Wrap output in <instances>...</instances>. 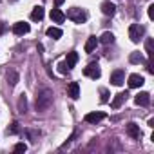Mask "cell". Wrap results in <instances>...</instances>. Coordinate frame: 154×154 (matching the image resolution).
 <instances>
[{"label": "cell", "mask_w": 154, "mask_h": 154, "mask_svg": "<svg viewBox=\"0 0 154 154\" xmlns=\"http://www.w3.org/2000/svg\"><path fill=\"white\" fill-rule=\"evenodd\" d=\"M76 62H78V53H76V51H71V53H67V58H65V63H67V67H69V69H72V67L76 65Z\"/></svg>", "instance_id": "obj_13"}, {"label": "cell", "mask_w": 154, "mask_h": 154, "mask_svg": "<svg viewBox=\"0 0 154 154\" xmlns=\"http://www.w3.org/2000/svg\"><path fill=\"white\" fill-rule=\"evenodd\" d=\"M103 118H105V112H89V114H85V122L87 123H98Z\"/></svg>", "instance_id": "obj_9"}, {"label": "cell", "mask_w": 154, "mask_h": 154, "mask_svg": "<svg viewBox=\"0 0 154 154\" xmlns=\"http://www.w3.org/2000/svg\"><path fill=\"white\" fill-rule=\"evenodd\" d=\"M129 62H131V63H141V62H143V54L138 53V51H136V53H131V54H129Z\"/></svg>", "instance_id": "obj_17"}, {"label": "cell", "mask_w": 154, "mask_h": 154, "mask_svg": "<svg viewBox=\"0 0 154 154\" xmlns=\"http://www.w3.org/2000/svg\"><path fill=\"white\" fill-rule=\"evenodd\" d=\"M100 94H102L100 102H102V103H105V102L109 100V91H107V89H100Z\"/></svg>", "instance_id": "obj_22"}, {"label": "cell", "mask_w": 154, "mask_h": 154, "mask_svg": "<svg viewBox=\"0 0 154 154\" xmlns=\"http://www.w3.org/2000/svg\"><path fill=\"white\" fill-rule=\"evenodd\" d=\"M26 149H27L26 143H17L15 145V152H26Z\"/></svg>", "instance_id": "obj_23"}, {"label": "cell", "mask_w": 154, "mask_h": 154, "mask_svg": "<svg viewBox=\"0 0 154 154\" xmlns=\"http://www.w3.org/2000/svg\"><path fill=\"white\" fill-rule=\"evenodd\" d=\"M56 67H58V72H62V74H65V72H69V71H71V69L67 67V63H65V62H60Z\"/></svg>", "instance_id": "obj_20"}, {"label": "cell", "mask_w": 154, "mask_h": 154, "mask_svg": "<svg viewBox=\"0 0 154 154\" xmlns=\"http://www.w3.org/2000/svg\"><path fill=\"white\" fill-rule=\"evenodd\" d=\"M143 33H145L143 26H140V24H131V27H129V38H131L134 44H138V42L141 40Z\"/></svg>", "instance_id": "obj_2"}, {"label": "cell", "mask_w": 154, "mask_h": 154, "mask_svg": "<svg viewBox=\"0 0 154 154\" xmlns=\"http://www.w3.org/2000/svg\"><path fill=\"white\" fill-rule=\"evenodd\" d=\"M63 2H65V0H54V4H56V6H62Z\"/></svg>", "instance_id": "obj_26"}, {"label": "cell", "mask_w": 154, "mask_h": 154, "mask_svg": "<svg viewBox=\"0 0 154 154\" xmlns=\"http://www.w3.org/2000/svg\"><path fill=\"white\" fill-rule=\"evenodd\" d=\"M100 42H102V44H105V45H109V44H112V42H114V35L107 31V33H103V35H102Z\"/></svg>", "instance_id": "obj_18"}, {"label": "cell", "mask_w": 154, "mask_h": 154, "mask_svg": "<svg viewBox=\"0 0 154 154\" xmlns=\"http://www.w3.org/2000/svg\"><path fill=\"white\" fill-rule=\"evenodd\" d=\"M67 96H71L72 100H76L80 96V85H78V82H71L69 84V87H67Z\"/></svg>", "instance_id": "obj_7"}, {"label": "cell", "mask_w": 154, "mask_h": 154, "mask_svg": "<svg viewBox=\"0 0 154 154\" xmlns=\"http://www.w3.org/2000/svg\"><path fill=\"white\" fill-rule=\"evenodd\" d=\"M143 84H145V80H143V76H140V74H131V76H129V87H131V89L141 87Z\"/></svg>", "instance_id": "obj_6"}, {"label": "cell", "mask_w": 154, "mask_h": 154, "mask_svg": "<svg viewBox=\"0 0 154 154\" xmlns=\"http://www.w3.org/2000/svg\"><path fill=\"white\" fill-rule=\"evenodd\" d=\"M149 18H154V6H149Z\"/></svg>", "instance_id": "obj_25"}, {"label": "cell", "mask_w": 154, "mask_h": 154, "mask_svg": "<svg viewBox=\"0 0 154 154\" xmlns=\"http://www.w3.org/2000/svg\"><path fill=\"white\" fill-rule=\"evenodd\" d=\"M145 49H147V54H149V58H152V38H149V40H147V44H145Z\"/></svg>", "instance_id": "obj_21"}, {"label": "cell", "mask_w": 154, "mask_h": 154, "mask_svg": "<svg viewBox=\"0 0 154 154\" xmlns=\"http://www.w3.org/2000/svg\"><path fill=\"white\" fill-rule=\"evenodd\" d=\"M102 13L107 15V17H112V15L116 13V8H114V4L111 2V0H107V2L102 4Z\"/></svg>", "instance_id": "obj_10"}, {"label": "cell", "mask_w": 154, "mask_h": 154, "mask_svg": "<svg viewBox=\"0 0 154 154\" xmlns=\"http://www.w3.org/2000/svg\"><path fill=\"white\" fill-rule=\"evenodd\" d=\"M123 82H125V72L122 69H116L111 72V84L112 85H122Z\"/></svg>", "instance_id": "obj_4"}, {"label": "cell", "mask_w": 154, "mask_h": 154, "mask_svg": "<svg viewBox=\"0 0 154 154\" xmlns=\"http://www.w3.org/2000/svg\"><path fill=\"white\" fill-rule=\"evenodd\" d=\"M96 45H98L96 36H91V38L87 40V44H85V53H93V51L96 49Z\"/></svg>", "instance_id": "obj_16"}, {"label": "cell", "mask_w": 154, "mask_h": 154, "mask_svg": "<svg viewBox=\"0 0 154 154\" xmlns=\"http://www.w3.org/2000/svg\"><path fill=\"white\" fill-rule=\"evenodd\" d=\"M134 102H136V105L147 107V105L150 103V94H149V93H140V94L134 98Z\"/></svg>", "instance_id": "obj_8"}, {"label": "cell", "mask_w": 154, "mask_h": 154, "mask_svg": "<svg viewBox=\"0 0 154 154\" xmlns=\"http://www.w3.org/2000/svg\"><path fill=\"white\" fill-rule=\"evenodd\" d=\"M127 96H129L127 93H118V94H116V98L112 100L111 107H112V109H120V107H122V103H123V102L127 100Z\"/></svg>", "instance_id": "obj_11"}, {"label": "cell", "mask_w": 154, "mask_h": 154, "mask_svg": "<svg viewBox=\"0 0 154 154\" xmlns=\"http://www.w3.org/2000/svg\"><path fill=\"white\" fill-rule=\"evenodd\" d=\"M47 36H51V38H60V36H62V29H58V27H49V29H47Z\"/></svg>", "instance_id": "obj_19"}, {"label": "cell", "mask_w": 154, "mask_h": 154, "mask_svg": "<svg viewBox=\"0 0 154 154\" xmlns=\"http://www.w3.org/2000/svg\"><path fill=\"white\" fill-rule=\"evenodd\" d=\"M42 18H44V8L38 6V8L33 9V13H31V20H33V22H40Z\"/></svg>", "instance_id": "obj_15"}, {"label": "cell", "mask_w": 154, "mask_h": 154, "mask_svg": "<svg viewBox=\"0 0 154 154\" xmlns=\"http://www.w3.org/2000/svg\"><path fill=\"white\" fill-rule=\"evenodd\" d=\"M6 29H8L6 22H4V20H0V35H4V33H6Z\"/></svg>", "instance_id": "obj_24"}, {"label": "cell", "mask_w": 154, "mask_h": 154, "mask_svg": "<svg viewBox=\"0 0 154 154\" xmlns=\"http://www.w3.org/2000/svg\"><path fill=\"white\" fill-rule=\"evenodd\" d=\"M51 20L56 22V24H63V22H65V15H63L60 9H53V11H51Z\"/></svg>", "instance_id": "obj_14"}, {"label": "cell", "mask_w": 154, "mask_h": 154, "mask_svg": "<svg viewBox=\"0 0 154 154\" xmlns=\"http://www.w3.org/2000/svg\"><path fill=\"white\" fill-rule=\"evenodd\" d=\"M87 11H84V9H80V8H72V9H69L67 11V15H65V18H69V20H72L74 24H84L85 20H87Z\"/></svg>", "instance_id": "obj_1"}, {"label": "cell", "mask_w": 154, "mask_h": 154, "mask_svg": "<svg viewBox=\"0 0 154 154\" xmlns=\"http://www.w3.org/2000/svg\"><path fill=\"white\" fill-rule=\"evenodd\" d=\"M84 74L85 76H89V78H93V80H98L100 78V74H102V71H100V67H98V63H89L85 69H84Z\"/></svg>", "instance_id": "obj_3"}, {"label": "cell", "mask_w": 154, "mask_h": 154, "mask_svg": "<svg viewBox=\"0 0 154 154\" xmlns=\"http://www.w3.org/2000/svg\"><path fill=\"white\" fill-rule=\"evenodd\" d=\"M127 134H129L131 138L138 140V138L141 136V131H140V127H138L136 123H129V125H127Z\"/></svg>", "instance_id": "obj_12"}, {"label": "cell", "mask_w": 154, "mask_h": 154, "mask_svg": "<svg viewBox=\"0 0 154 154\" xmlns=\"http://www.w3.org/2000/svg\"><path fill=\"white\" fill-rule=\"evenodd\" d=\"M29 24L27 22H17V24H13V33L15 35H26V33H29Z\"/></svg>", "instance_id": "obj_5"}]
</instances>
